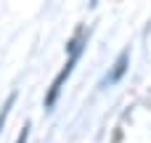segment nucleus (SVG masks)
<instances>
[{
    "label": "nucleus",
    "instance_id": "nucleus-1",
    "mask_svg": "<svg viewBox=\"0 0 151 143\" xmlns=\"http://www.w3.org/2000/svg\"><path fill=\"white\" fill-rule=\"evenodd\" d=\"M77 61H80V58H66V64L58 69V74H56V77H53V82L48 85V90H45V98H42V106H45V111H53V109H56V103H58V98H61V93H64V88H66L69 77L74 74V66H77Z\"/></svg>",
    "mask_w": 151,
    "mask_h": 143
},
{
    "label": "nucleus",
    "instance_id": "nucleus-2",
    "mask_svg": "<svg viewBox=\"0 0 151 143\" xmlns=\"http://www.w3.org/2000/svg\"><path fill=\"white\" fill-rule=\"evenodd\" d=\"M130 48H122L119 50V56L114 58V64L109 66V72L101 77V82H98V88L101 90H109V88H114V85H119L122 80H125V74H127V69H130Z\"/></svg>",
    "mask_w": 151,
    "mask_h": 143
},
{
    "label": "nucleus",
    "instance_id": "nucleus-3",
    "mask_svg": "<svg viewBox=\"0 0 151 143\" xmlns=\"http://www.w3.org/2000/svg\"><path fill=\"white\" fill-rule=\"evenodd\" d=\"M90 32L93 29H85V27H80V29H74V34L66 40V58H82V53H85V48H88V40H90Z\"/></svg>",
    "mask_w": 151,
    "mask_h": 143
},
{
    "label": "nucleus",
    "instance_id": "nucleus-4",
    "mask_svg": "<svg viewBox=\"0 0 151 143\" xmlns=\"http://www.w3.org/2000/svg\"><path fill=\"white\" fill-rule=\"evenodd\" d=\"M16 101H19V90H11L8 98L3 101V106H0V133L5 130V122H8V117H11V109L16 106Z\"/></svg>",
    "mask_w": 151,
    "mask_h": 143
},
{
    "label": "nucleus",
    "instance_id": "nucleus-5",
    "mask_svg": "<svg viewBox=\"0 0 151 143\" xmlns=\"http://www.w3.org/2000/svg\"><path fill=\"white\" fill-rule=\"evenodd\" d=\"M29 135H32V122H24L21 133L16 135V143H29Z\"/></svg>",
    "mask_w": 151,
    "mask_h": 143
}]
</instances>
